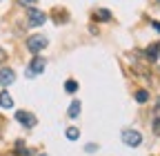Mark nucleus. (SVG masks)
Returning a JSON list of instances; mask_svg holds the SVG:
<instances>
[{"instance_id": "aec40b11", "label": "nucleus", "mask_w": 160, "mask_h": 156, "mask_svg": "<svg viewBox=\"0 0 160 156\" xmlns=\"http://www.w3.org/2000/svg\"><path fill=\"white\" fill-rule=\"evenodd\" d=\"M158 107H160V98H158Z\"/></svg>"}, {"instance_id": "f3484780", "label": "nucleus", "mask_w": 160, "mask_h": 156, "mask_svg": "<svg viewBox=\"0 0 160 156\" xmlns=\"http://www.w3.org/2000/svg\"><path fill=\"white\" fill-rule=\"evenodd\" d=\"M5 58H7V54H5V49H0V63H2V60H5Z\"/></svg>"}, {"instance_id": "412c9836", "label": "nucleus", "mask_w": 160, "mask_h": 156, "mask_svg": "<svg viewBox=\"0 0 160 156\" xmlns=\"http://www.w3.org/2000/svg\"><path fill=\"white\" fill-rule=\"evenodd\" d=\"M40 156H47V154H40Z\"/></svg>"}, {"instance_id": "7ed1b4c3", "label": "nucleus", "mask_w": 160, "mask_h": 156, "mask_svg": "<svg viewBox=\"0 0 160 156\" xmlns=\"http://www.w3.org/2000/svg\"><path fill=\"white\" fill-rule=\"evenodd\" d=\"M27 18H29V25L31 27H38V25H45L47 23V16L42 11H38V9H29Z\"/></svg>"}, {"instance_id": "0eeeda50", "label": "nucleus", "mask_w": 160, "mask_h": 156, "mask_svg": "<svg viewBox=\"0 0 160 156\" xmlns=\"http://www.w3.org/2000/svg\"><path fill=\"white\" fill-rule=\"evenodd\" d=\"M147 58H151V60H156V58H160V43H151L147 47Z\"/></svg>"}, {"instance_id": "2eb2a0df", "label": "nucleus", "mask_w": 160, "mask_h": 156, "mask_svg": "<svg viewBox=\"0 0 160 156\" xmlns=\"http://www.w3.org/2000/svg\"><path fill=\"white\" fill-rule=\"evenodd\" d=\"M153 132L160 134V116H158V118H153Z\"/></svg>"}, {"instance_id": "20e7f679", "label": "nucleus", "mask_w": 160, "mask_h": 156, "mask_svg": "<svg viewBox=\"0 0 160 156\" xmlns=\"http://www.w3.org/2000/svg\"><path fill=\"white\" fill-rule=\"evenodd\" d=\"M45 65H47V63H45V58L36 56L33 60H31V65H29L31 69L27 71V76H36V74H42V71H45Z\"/></svg>"}, {"instance_id": "1a4fd4ad", "label": "nucleus", "mask_w": 160, "mask_h": 156, "mask_svg": "<svg viewBox=\"0 0 160 156\" xmlns=\"http://www.w3.org/2000/svg\"><path fill=\"white\" fill-rule=\"evenodd\" d=\"M96 20H111V11L109 9H98L96 11Z\"/></svg>"}, {"instance_id": "a211bd4d", "label": "nucleus", "mask_w": 160, "mask_h": 156, "mask_svg": "<svg viewBox=\"0 0 160 156\" xmlns=\"http://www.w3.org/2000/svg\"><path fill=\"white\" fill-rule=\"evenodd\" d=\"M20 3H22V5H33L36 0H20Z\"/></svg>"}, {"instance_id": "4be33fe9", "label": "nucleus", "mask_w": 160, "mask_h": 156, "mask_svg": "<svg viewBox=\"0 0 160 156\" xmlns=\"http://www.w3.org/2000/svg\"><path fill=\"white\" fill-rule=\"evenodd\" d=\"M158 5H160V0H158Z\"/></svg>"}, {"instance_id": "f257e3e1", "label": "nucleus", "mask_w": 160, "mask_h": 156, "mask_svg": "<svg viewBox=\"0 0 160 156\" xmlns=\"http://www.w3.org/2000/svg\"><path fill=\"white\" fill-rule=\"evenodd\" d=\"M45 47H47V38L45 36H31V38H27V49L31 54H40Z\"/></svg>"}, {"instance_id": "ddd939ff", "label": "nucleus", "mask_w": 160, "mask_h": 156, "mask_svg": "<svg viewBox=\"0 0 160 156\" xmlns=\"http://www.w3.org/2000/svg\"><path fill=\"white\" fill-rule=\"evenodd\" d=\"M78 136H80V129L78 127H69L67 129V138L69 141H78Z\"/></svg>"}, {"instance_id": "9d476101", "label": "nucleus", "mask_w": 160, "mask_h": 156, "mask_svg": "<svg viewBox=\"0 0 160 156\" xmlns=\"http://www.w3.org/2000/svg\"><path fill=\"white\" fill-rule=\"evenodd\" d=\"M80 109H82V107H80V103H78V101H73V103L69 105V118H76V116L80 114Z\"/></svg>"}, {"instance_id": "6ab92c4d", "label": "nucleus", "mask_w": 160, "mask_h": 156, "mask_svg": "<svg viewBox=\"0 0 160 156\" xmlns=\"http://www.w3.org/2000/svg\"><path fill=\"white\" fill-rule=\"evenodd\" d=\"M151 25H153V29H156V31L160 34V23H151Z\"/></svg>"}, {"instance_id": "9b49d317", "label": "nucleus", "mask_w": 160, "mask_h": 156, "mask_svg": "<svg viewBox=\"0 0 160 156\" xmlns=\"http://www.w3.org/2000/svg\"><path fill=\"white\" fill-rule=\"evenodd\" d=\"M16 154L18 156H27L29 154V149L25 147V141H16Z\"/></svg>"}, {"instance_id": "f03ea898", "label": "nucleus", "mask_w": 160, "mask_h": 156, "mask_svg": "<svg viewBox=\"0 0 160 156\" xmlns=\"http://www.w3.org/2000/svg\"><path fill=\"white\" fill-rule=\"evenodd\" d=\"M122 143L129 145V147H138L142 143V136H140V132H136V129H125L122 132Z\"/></svg>"}, {"instance_id": "dca6fc26", "label": "nucleus", "mask_w": 160, "mask_h": 156, "mask_svg": "<svg viewBox=\"0 0 160 156\" xmlns=\"http://www.w3.org/2000/svg\"><path fill=\"white\" fill-rule=\"evenodd\" d=\"M85 149H87V152H96V149H98V145H93V143H89V145H87Z\"/></svg>"}, {"instance_id": "39448f33", "label": "nucleus", "mask_w": 160, "mask_h": 156, "mask_svg": "<svg viewBox=\"0 0 160 156\" xmlns=\"http://www.w3.org/2000/svg\"><path fill=\"white\" fill-rule=\"evenodd\" d=\"M16 121H20L25 127H33V125H36V116L29 114V112H18V114H16Z\"/></svg>"}, {"instance_id": "4468645a", "label": "nucleus", "mask_w": 160, "mask_h": 156, "mask_svg": "<svg viewBox=\"0 0 160 156\" xmlns=\"http://www.w3.org/2000/svg\"><path fill=\"white\" fill-rule=\"evenodd\" d=\"M65 89H67L69 94H73V91L78 89V83H76V81H67V83H65Z\"/></svg>"}, {"instance_id": "423d86ee", "label": "nucleus", "mask_w": 160, "mask_h": 156, "mask_svg": "<svg viewBox=\"0 0 160 156\" xmlns=\"http://www.w3.org/2000/svg\"><path fill=\"white\" fill-rule=\"evenodd\" d=\"M16 81V74H13V69H0V85L2 87H7V85H11Z\"/></svg>"}, {"instance_id": "6e6552de", "label": "nucleus", "mask_w": 160, "mask_h": 156, "mask_svg": "<svg viewBox=\"0 0 160 156\" xmlns=\"http://www.w3.org/2000/svg\"><path fill=\"white\" fill-rule=\"evenodd\" d=\"M0 107H13V98H11V96L7 94V91H2V94H0Z\"/></svg>"}, {"instance_id": "f8f14e48", "label": "nucleus", "mask_w": 160, "mask_h": 156, "mask_svg": "<svg viewBox=\"0 0 160 156\" xmlns=\"http://www.w3.org/2000/svg\"><path fill=\"white\" fill-rule=\"evenodd\" d=\"M136 101H138V103H147V101H149V91L138 89V91H136Z\"/></svg>"}]
</instances>
